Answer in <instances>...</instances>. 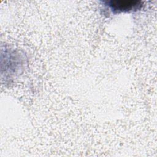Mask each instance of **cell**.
I'll return each instance as SVG.
<instances>
[{"label": "cell", "mask_w": 157, "mask_h": 157, "mask_svg": "<svg viewBox=\"0 0 157 157\" xmlns=\"http://www.w3.org/2000/svg\"><path fill=\"white\" fill-rule=\"evenodd\" d=\"M140 3L137 1H112L110 6L115 10H129L140 5Z\"/></svg>", "instance_id": "cell-1"}]
</instances>
